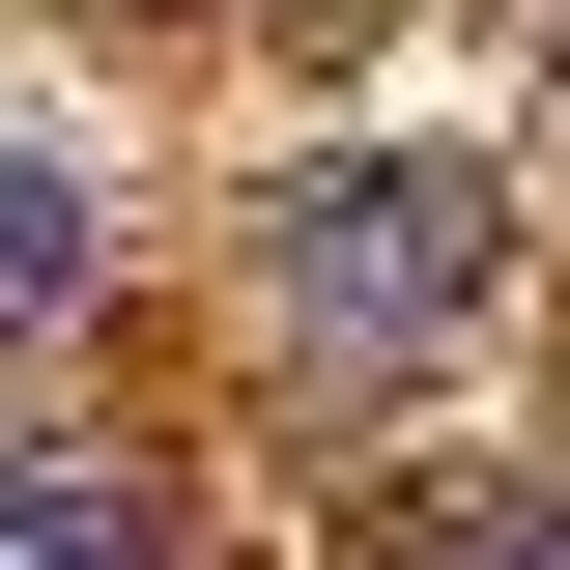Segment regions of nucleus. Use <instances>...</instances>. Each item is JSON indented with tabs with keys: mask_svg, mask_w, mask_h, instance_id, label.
<instances>
[{
	"mask_svg": "<svg viewBox=\"0 0 570 570\" xmlns=\"http://www.w3.org/2000/svg\"><path fill=\"white\" fill-rule=\"evenodd\" d=\"M400 570H570V485H456V513H428Z\"/></svg>",
	"mask_w": 570,
	"mask_h": 570,
	"instance_id": "4",
	"label": "nucleus"
},
{
	"mask_svg": "<svg viewBox=\"0 0 570 570\" xmlns=\"http://www.w3.org/2000/svg\"><path fill=\"white\" fill-rule=\"evenodd\" d=\"M485 285H513V200L456 171V142H371V171H285V200H257V314H285L314 371L485 343Z\"/></svg>",
	"mask_w": 570,
	"mask_h": 570,
	"instance_id": "1",
	"label": "nucleus"
},
{
	"mask_svg": "<svg viewBox=\"0 0 570 570\" xmlns=\"http://www.w3.org/2000/svg\"><path fill=\"white\" fill-rule=\"evenodd\" d=\"M86 285H115V228H86V171H58V142H0V343H58Z\"/></svg>",
	"mask_w": 570,
	"mask_h": 570,
	"instance_id": "3",
	"label": "nucleus"
},
{
	"mask_svg": "<svg viewBox=\"0 0 570 570\" xmlns=\"http://www.w3.org/2000/svg\"><path fill=\"white\" fill-rule=\"evenodd\" d=\"M0 570H171V485H115V456H0Z\"/></svg>",
	"mask_w": 570,
	"mask_h": 570,
	"instance_id": "2",
	"label": "nucleus"
}]
</instances>
